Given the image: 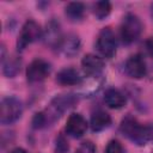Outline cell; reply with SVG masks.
Returning <instances> with one entry per match:
<instances>
[{
  "instance_id": "603a6c76",
  "label": "cell",
  "mask_w": 153,
  "mask_h": 153,
  "mask_svg": "<svg viewBox=\"0 0 153 153\" xmlns=\"http://www.w3.org/2000/svg\"><path fill=\"white\" fill-rule=\"evenodd\" d=\"M10 153H27L24 148H20V147H17V148H14V149H12Z\"/></svg>"
},
{
  "instance_id": "3957f363",
  "label": "cell",
  "mask_w": 153,
  "mask_h": 153,
  "mask_svg": "<svg viewBox=\"0 0 153 153\" xmlns=\"http://www.w3.org/2000/svg\"><path fill=\"white\" fill-rule=\"evenodd\" d=\"M142 29H143V25L141 19L131 12L127 13L122 19L121 27H120L122 42L126 44H130L135 42L140 37Z\"/></svg>"
},
{
  "instance_id": "ba28073f",
  "label": "cell",
  "mask_w": 153,
  "mask_h": 153,
  "mask_svg": "<svg viewBox=\"0 0 153 153\" xmlns=\"http://www.w3.org/2000/svg\"><path fill=\"white\" fill-rule=\"evenodd\" d=\"M126 73L134 79H141L147 73V66L143 56L141 54H134L128 57L124 65Z\"/></svg>"
},
{
  "instance_id": "d6986e66",
  "label": "cell",
  "mask_w": 153,
  "mask_h": 153,
  "mask_svg": "<svg viewBox=\"0 0 153 153\" xmlns=\"http://www.w3.org/2000/svg\"><path fill=\"white\" fill-rule=\"evenodd\" d=\"M104 153H126V149L118 140H111L106 145Z\"/></svg>"
},
{
  "instance_id": "6da1fadb",
  "label": "cell",
  "mask_w": 153,
  "mask_h": 153,
  "mask_svg": "<svg viewBox=\"0 0 153 153\" xmlns=\"http://www.w3.org/2000/svg\"><path fill=\"white\" fill-rule=\"evenodd\" d=\"M120 130L127 139L139 146H143L153 139V128L149 126H143L134 116L130 115L122 120Z\"/></svg>"
},
{
  "instance_id": "7402d4cb",
  "label": "cell",
  "mask_w": 153,
  "mask_h": 153,
  "mask_svg": "<svg viewBox=\"0 0 153 153\" xmlns=\"http://www.w3.org/2000/svg\"><path fill=\"white\" fill-rule=\"evenodd\" d=\"M146 47H147V50L149 51V54L153 55V38H151L146 42Z\"/></svg>"
},
{
  "instance_id": "52a82bcc",
  "label": "cell",
  "mask_w": 153,
  "mask_h": 153,
  "mask_svg": "<svg viewBox=\"0 0 153 153\" xmlns=\"http://www.w3.org/2000/svg\"><path fill=\"white\" fill-rule=\"evenodd\" d=\"M50 72L51 67L48 61L43 59H35L26 68V79L30 84H37L45 80Z\"/></svg>"
},
{
  "instance_id": "5bb4252c",
  "label": "cell",
  "mask_w": 153,
  "mask_h": 153,
  "mask_svg": "<svg viewBox=\"0 0 153 153\" xmlns=\"http://www.w3.org/2000/svg\"><path fill=\"white\" fill-rule=\"evenodd\" d=\"M111 124V116L104 110H97L92 114L90 126L93 131H102Z\"/></svg>"
},
{
  "instance_id": "9a60e30c",
  "label": "cell",
  "mask_w": 153,
  "mask_h": 153,
  "mask_svg": "<svg viewBox=\"0 0 153 153\" xmlns=\"http://www.w3.org/2000/svg\"><path fill=\"white\" fill-rule=\"evenodd\" d=\"M43 36L45 37L47 44L53 45V47L56 48L57 44H59V42H60L61 38H62L59 23H56L55 20H51V22L47 25V30H45V33H43Z\"/></svg>"
},
{
  "instance_id": "30bf717a",
  "label": "cell",
  "mask_w": 153,
  "mask_h": 153,
  "mask_svg": "<svg viewBox=\"0 0 153 153\" xmlns=\"http://www.w3.org/2000/svg\"><path fill=\"white\" fill-rule=\"evenodd\" d=\"M59 51L67 57H72L79 53L80 49V39L74 33H68L66 36H62L61 41L59 42L57 47Z\"/></svg>"
},
{
  "instance_id": "ffe728a7",
  "label": "cell",
  "mask_w": 153,
  "mask_h": 153,
  "mask_svg": "<svg viewBox=\"0 0 153 153\" xmlns=\"http://www.w3.org/2000/svg\"><path fill=\"white\" fill-rule=\"evenodd\" d=\"M75 153H96V146L91 141H85L76 148Z\"/></svg>"
},
{
  "instance_id": "4fadbf2b",
  "label": "cell",
  "mask_w": 153,
  "mask_h": 153,
  "mask_svg": "<svg viewBox=\"0 0 153 153\" xmlns=\"http://www.w3.org/2000/svg\"><path fill=\"white\" fill-rule=\"evenodd\" d=\"M104 102L111 109H121L126 105L127 98L122 91L115 87H110L104 93Z\"/></svg>"
},
{
  "instance_id": "ac0fdd59",
  "label": "cell",
  "mask_w": 153,
  "mask_h": 153,
  "mask_svg": "<svg viewBox=\"0 0 153 153\" xmlns=\"http://www.w3.org/2000/svg\"><path fill=\"white\" fill-rule=\"evenodd\" d=\"M111 12V4L109 1H97L93 4V14L97 19L102 20L106 18Z\"/></svg>"
},
{
  "instance_id": "44dd1931",
  "label": "cell",
  "mask_w": 153,
  "mask_h": 153,
  "mask_svg": "<svg viewBox=\"0 0 153 153\" xmlns=\"http://www.w3.org/2000/svg\"><path fill=\"white\" fill-rule=\"evenodd\" d=\"M68 151V143L63 135H60L56 139V153H66Z\"/></svg>"
},
{
  "instance_id": "277c9868",
  "label": "cell",
  "mask_w": 153,
  "mask_h": 153,
  "mask_svg": "<svg viewBox=\"0 0 153 153\" xmlns=\"http://www.w3.org/2000/svg\"><path fill=\"white\" fill-rule=\"evenodd\" d=\"M23 114L22 102L16 97H5L0 103V122L1 124H12L20 118Z\"/></svg>"
},
{
  "instance_id": "e0dca14e",
  "label": "cell",
  "mask_w": 153,
  "mask_h": 153,
  "mask_svg": "<svg viewBox=\"0 0 153 153\" xmlns=\"http://www.w3.org/2000/svg\"><path fill=\"white\" fill-rule=\"evenodd\" d=\"M1 63H2V72L7 78H13L20 71V60L16 56H11V57L8 56L4 61H1Z\"/></svg>"
},
{
  "instance_id": "5b68a950",
  "label": "cell",
  "mask_w": 153,
  "mask_h": 153,
  "mask_svg": "<svg viewBox=\"0 0 153 153\" xmlns=\"http://www.w3.org/2000/svg\"><path fill=\"white\" fill-rule=\"evenodd\" d=\"M42 36H43V30H42L41 25L32 19L26 20L24 23V25L22 26L20 32L18 35V39H17L18 51H23L29 44L39 39Z\"/></svg>"
},
{
  "instance_id": "7a4b0ae2",
  "label": "cell",
  "mask_w": 153,
  "mask_h": 153,
  "mask_svg": "<svg viewBox=\"0 0 153 153\" xmlns=\"http://www.w3.org/2000/svg\"><path fill=\"white\" fill-rule=\"evenodd\" d=\"M78 103V97L74 94H59L55 98L51 99L49 106L45 111H43V117L45 121V124L54 122L56 118H59L65 111L71 109Z\"/></svg>"
},
{
  "instance_id": "9c48e42d",
  "label": "cell",
  "mask_w": 153,
  "mask_h": 153,
  "mask_svg": "<svg viewBox=\"0 0 153 153\" xmlns=\"http://www.w3.org/2000/svg\"><path fill=\"white\" fill-rule=\"evenodd\" d=\"M65 129H66L67 135H69L74 139H79L86 133L87 122H86V120L84 118L82 115L74 112V114H71L69 117L67 118Z\"/></svg>"
},
{
  "instance_id": "8fae6325",
  "label": "cell",
  "mask_w": 153,
  "mask_h": 153,
  "mask_svg": "<svg viewBox=\"0 0 153 153\" xmlns=\"http://www.w3.org/2000/svg\"><path fill=\"white\" fill-rule=\"evenodd\" d=\"M81 67L87 75H98L104 68V61L102 57L94 54H86L81 60Z\"/></svg>"
},
{
  "instance_id": "2e32d148",
  "label": "cell",
  "mask_w": 153,
  "mask_h": 153,
  "mask_svg": "<svg viewBox=\"0 0 153 153\" xmlns=\"http://www.w3.org/2000/svg\"><path fill=\"white\" fill-rule=\"evenodd\" d=\"M65 13L72 22H79L85 16V5L79 1L68 2L65 7Z\"/></svg>"
},
{
  "instance_id": "8992f818",
  "label": "cell",
  "mask_w": 153,
  "mask_h": 153,
  "mask_svg": "<svg viewBox=\"0 0 153 153\" xmlns=\"http://www.w3.org/2000/svg\"><path fill=\"white\" fill-rule=\"evenodd\" d=\"M96 48L103 57H106V59L114 57L117 50V41L114 31L110 27H104L100 30L97 37Z\"/></svg>"
},
{
  "instance_id": "7c38bea8",
  "label": "cell",
  "mask_w": 153,
  "mask_h": 153,
  "mask_svg": "<svg viewBox=\"0 0 153 153\" xmlns=\"http://www.w3.org/2000/svg\"><path fill=\"white\" fill-rule=\"evenodd\" d=\"M57 84L62 86H75L82 81V76L75 68H63L56 75Z\"/></svg>"
}]
</instances>
